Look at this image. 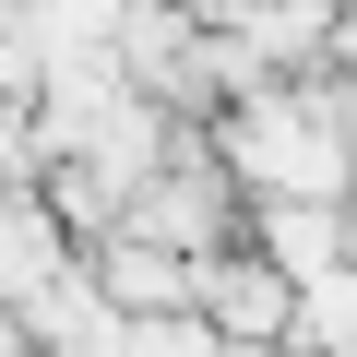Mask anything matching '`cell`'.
I'll use <instances>...</instances> for the list:
<instances>
[{
    "label": "cell",
    "mask_w": 357,
    "mask_h": 357,
    "mask_svg": "<svg viewBox=\"0 0 357 357\" xmlns=\"http://www.w3.org/2000/svg\"><path fill=\"white\" fill-rule=\"evenodd\" d=\"M191 310L227 333V345H286V321H298V286L250 250V238H227V250H203L191 262Z\"/></svg>",
    "instance_id": "cell-1"
},
{
    "label": "cell",
    "mask_w": 357,
    "mask_h": 357,
    "mask_svg": "<svg viewBox=\"0 0 357 357\" xmlns=\"http://www.w3.org/2000/svg\"><path fill=\"white\" fill-rule=\"evenodd\" d=\"M345 203H357V191H345ZM345 203H250V215H238V238H250V250L298 286V274L345 262Z\"/></svg>",
    "instance_id": "cell-2"
},
{
    "label": "cell",
    "mask_w": 357,
    "mask_h": 357,
    "mask_svg": "<svg viewBox=\"0 0 357 357\" xmlns=\"http://www.w3.org/2000/svg\"><path fill=\"white\" fill-rule=\"evenodd\" d=\"M286 345H310V357H357V250L321 262V274H298V321H286Z\"/></svg>",
    "instance_id": "cell-3"
}]
</instances>
